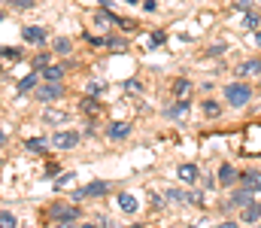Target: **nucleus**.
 Masks as SVG:
<instances>
[{"label": "nucleus", "mask_w": 261, "mask_h": 228, "mask_svg": "<svg viewBox=\"0 0 261 228\" xmlns=\"http://www.w3.org/2000/svg\"><path fill=\"white\" fill-rule=\"evenodd\" d=\"M225 100L231 107H246L252 100V85L249 82H231V85H225Z\"/></svg>", "instance_id": "nucleus-1"}, {"label": "nucleus", "mask_w": 261, "mask_h": 228, "mask_svg": "<svg viewBox=\"0 0 261 228\" xmlns=\"http://www.w3.org/2000/svg\"><path fill=\"white\" fill-rule=\"evenodd\" d=\"M79 213L82 210H76V207H70V204H52L49 207V219H55V222H64V219H79Z\"/></svg>", "instance_id": "nucleus-2"}, {"label": "nucleus", "mask_w": 261, "mask_h": 228, "mask_svg": "<svg viewBox=\"0 0 261 228\" xmlns=\"http://www.w3.org/2000/svg\"><path fill=\"white\" fill-rule=\"evenodd\" d=\"M107 192H110V186L100 183V180H94V183H88L85 189H76L73 198H76V201H85V198H97V195H107Z\"/></svg>", "instance_id": "nucleus-3"}, {"label": "nucleus", "mask_w": 261, "mask_h": 228, "mask_svg": "<svg viewBox=\"0 0 261 228\" xmlns=\"http://www.w3.org/2000/svg\"><path fill=\"white\" fill-rule=\"evenodd\" d=\"M49 143H52L55 149H76L79 134H76V131H58V134H52V137H49Z\"/></svg>", "instance_id": "nucleus-4"}, {"label": "nucleus", "mask_w": 261, "mask_h": 228, "mask_svg": "<svg viewBox=\"0 0 261 228\" xmlns=\"http://www.w3.org/2000/svg\"><path fill=\"white\" fill-rule=\"evenodd\" d=\"M61 94H64V85H61V82H46L43 88H37V97L46 100V104H49V100H58Z\"/></svg>", "instance_id": "nucleus-5"}, {"label": "nucleus", "mask_w": 261, "mask_h": 228, "mask_svg": "<svg viewBox=\"0 0 261 228\" xmlns=\"http://www.w3.org/2000/svg\"><path fill=\"white\" fill-rule=\"evenodd\" d=\"M240 183H243V189H249V192H261V170H246V173H240Z\"/></svg>", "instance_id": "nucleus-6"}, {"label": "nucleus", "mask_w": 261, "mask_h": 228, "mask_svg": "<svg viewBox=\"0 0 261 228\" xmlns=\"http://www.w3.org/2000/svg\"><path fill=\"white\" fill-rule=\"evenodd\" d=\"M28 43H34V46H40V43H46V31L43 28H37V24H31V28H24V34H21Z\"/></svg>", "instance_id": "nucleus-7"}, {"label": "nucleus", "mask_w": 261, "mask_h": 228, "mask_svg": "<svg viewBox=\"0 0 261 228\" xmlns=\"http://www.w3.org/2000/svg\"><path fill=\"white\" fill-rule=\"evenodd\" d=\"M107 134H110L113 140H125V137L130 134V125L128 122H113V125L107 128Z\"/></svg>", "instance_id": "nucleus-8"}, {"label": "nucleus", "mask_w": 261, "mask_h": 228, "mask_svg": "<svg viewBox=\"0 0 261 228\" xmlns=\"http://www.w3.org/2000/svg\"><path fill=\"white\" fill-rule=\"evenodd\" d=\"M176 176H179L182 183H197V167L186 161V164H179V167H176Z\"/></svg>", "instance_id": "nucleus-9"}, {"label": "nucleus", "mask_w": 261, "mask_h": 228, "mask_svg": "<svg viewBox=\"0 0 261 228\" xmlns=\"http://www.w3.org/2000/svg\"><path fill=\"white\" fill-rule=\"evenodd\" d=\"M173 94H176L179 100H189V97H192V82H189V79H176V82H173Z\"/></svg>", "instance_id": "nucleus-10"}, {"label": "nucleus", "mask_w": 261, "mask_h": 228, "mask_svg": "<svg viewBox=\"0 0 261 228\" xmlns=\"http://www.w3.org/2000/svg\"><path fill=\"white\" fill-rule=\"evenodd\" d=\"M240 216H243V222H258V219H261V204H255V201H252V204H246Z\"/></svg>", "instance_id": "nucleus-11"}, {"label": "nucleus", "mask_w": 261, "mask_h": 228, "mask_svg": "<svg viewBox=\"0 0 261 228\" xmlns=\"http://www.w3.org/2000/svg\"><path fill=\"white\" fill-rule=\"evenodd\" d=\"M234 180H237V170H234L231 164H222V167H219V183H222V186H234Z\"/></svg>", "instance_id": "nucleus-12"}, {"label": "nucleus", "mask_w": 261, "mask_h": 228, "mask_svg": "<svg viewBox=\"0 0 261 228\" xmlns=\"http://www.w3.org/2000/svg\"><path fill=\"white\" fill-rule=\"evenodd\" d=\"M119 207H122L125 213H137V210H140L137 198H134V195H128V192H122V195H119Z\"/></svg>", "instance_id": "nucleus-13"}, {"label": "nucleus", "mask_w": 261, "mask_h": 228, "mask_svg": "<svg viewBox=\"0 0 261 228\" xmlns=\"http://www.w3.org/2000/svg\"><path fill=\"white\" fill-rule=\"evenodd\" d=\"M252 73H261V61H243V64H237V76H252Z\"/></svg>", "instance_id": "nucleus-14"}, {"label": "nucleus", "mask_w": 261, "mask_h": 228, "mask_svg": "<svg viewBox=\"0 0 261 228\" xmlns=\"http://www.w3.org/2000/svg\"><path fill=\"white\" fill-rule=\"evenodd\" d=\"M52 49H55L58 55H70V52H73V43H70L67 37H58V40L52 43Z\"/></svg>", "instance_id": "nucleus-15"}, {"label": "nucleus", "mask_w": 261, "mask_h": 228, "mask_svg": "<svg viewBox=\"0 0 261 228\" xmlns=\"http://www.w3.org/2000/svg\"><path fill=\"white\" fill-rule=\"evenodd\" d=\"M43 76H46V82H61V76H64V67H43Z\"/></svg>", "instance_id": "nucleus-16"}, {"label": "nucleus", "mask_w": 261, "mask_h": 228, "mask_svg": "<svg viewBox=\"0 0 261 228\" xmlns=\"http://www.w3.org/2000/svg\"><path fill=\"white\" fill-rule=\"evenodd\" d=\"M49 125H61V122H67V113H61V110H46V116H43Z\"/></svg>", "instance_id": "nucleus-17"}, {"label": "nucleus", "mask_w": 261, "mask_h": 228, "mask_svg": "<svg viewBox=\"0 0 261 228\" xmlns=\"http://www.w3.org/2000/svg\"><path fill=\"white\" fill-rule=\"evenodd\" d=\"M203 116H206V119H219V116H222V107H219L216 100H206V104H203Z\"/></svg>", "instance_id": "nucleus-18"}, {"label": "nucleus", "mask_w": 261, "mask_h": 228, "mask_svg": "<svg viewBox=\"0 0 261 228\" xmlns=\"http://www.w3.org/2000/svg\"><path fill=\"white\" fill-rule=\"evenodd\" d=\"M79 107H82V110H85V113H88V116H94V113H97V110H100V104H97V97H91V94H88V97H85V100H82V104H79Z\"/></svg>", "instance_id": "nucleus-19"}, {"label": "nucleus", "mask_w": 261, "mask_h": 228, "mask_svg": "<svg viewBox=\"0 0 261 228\" xmlns=\"http://www.w3.org/2000/svg\"><path fill=\"white\" fill-rule=\"evenodd\" d=\"M231 204H240V207H246V204H252V192H249V189H243V192H237V195L231 198Z\"/></svg>", "instance_id": "nucleus-20"}, {"label": "nucleus", "mask_w": 261, "mask_h": 228, "mask_svg": "<svg viewBox=\"0 0 261 228\" xmlns=\"http://www.w3.org/2000/svg\"><path fill=\"white\" fill-rule=\"evenodd\" d=\"M258 24H261V15H255V12H246L243 28H246V31H258Z\"/></svg>", "instance_id": "nucleus-21"}, {"label": "nucleus", "mask_w": 261, "mask_h": 228, "mask_svg": "<svg viewBox=\"0 0 261 228\" xmlns=\"http://www.w3.org/2000/svg\"><path fill=\"white\" fill-rule=\"evenodd\" d=\"M24 146H28L31 152H46L49 143H46V140H40V137H31V140H24Z\"/></svg>", "instance_id": "nucleus-22"}, {"label": "nucleus", "mask_w": 261, "mask_h": 228, "mask_svg": "<svg viewBox=\"0 0 261 228\" xmlns=\"http://www.w3.org/2000/svg\"><path fill=\"white\" fill-rule=\"evenodd\" d=\"M110 21H113V12H107V9H103V12H100V9H97V15H94V24H97V28H100V31H103V28H107V24H110Z\"/></svg>", "instance_id": "nucleus-23"}, {"label": "nucleus", "mask_w": 261, "mask_h": 228, "mask_svg": "<svg viewBox=\"0 0 261 228\" xmlns=\"http://www.w3.org/2000/svg\"><path fill=\"white\" fill-rule=\"evenodd\" d=\"M186 113H189V100H179L176 107H170V113H167V116H173V119H182Z\"/></svg>", "instance_id": "nucleus-24"}, {"label": "nucleus", "mask_w": 261, "mask_h": 228, "mask_svg": "<svg viewBox=\"0 0 261 228\" xmlns=\"http://www.w3.org/2000/svg\"><path fill=\"white\" fill-rule=\"evenodd\" d=\"M34 85H37V76H34V73H31V76H24V79L18 82V94H28V91H31Z\"/></svg>", "instance_id": "nucleus-25"}, {"label": "nucleus", "mask_w": 261, "mask_h": 228, "mask_svg": "<svg viewBox=\"0 0 261 228\" xmlns=\"http://www.w3.org/2000/svg\"><path fill=\"white\" fill-rule=\"evenodd\" d=\"M49 61H52V55H46V52H43V55H37V58H34V67H37V70H43V67H49Z\"/></svg>", "instance_id": "nucleus-26"}, {"label": "nucleus", "mask_w": 261, "mask_h": 228, "mask_svg": "<svg viewBox=\"0 0 261 228\" xmlns=\"http://www.w3.org/2000/svg\"><path fill=\"white\" fill-rule=\"evenodd\" d=\"M125 91H130V94H140V91H143L140 79H128V82H125Z\"/></svg>", "instance_id": "nucleus-27"}, {"label": "nucleus", "mask_w": 261, "mask_h": 228, "mask_svg": "<svg viewBox=\"0 0 261 228\" xmlns=\"http://www.w3.org/2000/svg\"><path fill=\"white\" fill-rule=\"evenodd\" d=\"M0 228H15V216L12 213H0Z\"/></svg>", "instance_id": "nucleus-28"}, {"label": "nucleus", "mask_w": 261, "mask_h": 228, "mask_svg": "<svg viewBox=\"0 0 261 228\" xmlns=\"http://www.w3.org/2000/svg\"><path fill=\"white\" fill-rule=\"evenodd\" d=\"M6 3H9L12 9H31V6H34V0H6Z\"/></svg>", "instance_id": "nucleus-29"}, {"label": "nucleus", "mask_w": 261, "mask_h": 228, "mask_svg": "<svg viewBox=\"0 0 261 228\" xmlns=\"http://www.w3.org/2000/svg\"><path fill=\"white\" fill-rule=\"evenodd\" d=\"M73 180H76V173H61V176H58V189H67Z\"/></svg>", "instance_id": "nucleus-30"}, {"label": "nucleus", "mask_w": 261, "mask_h": 228, "mask_svg": "<svg viewBox=\"0 0 261 228\" xmlns=\"http://www.w3.org/2000/svg\"><path fill=\"white\" fill-rule=\"evenodd\" d=\"M0 55H3V58H9V61H18V58H21V52H18V49H0Z\"/></svg>", "instance_id": "nucleus-31"}, {"label": "nucleus", "mask_w": 261, "mask_h": 228, "mask_svg": "<svg viewBox=\"0 0 261 228\" xmlns=\"http://www.w3.org/2000/svg\"><path fill=\"white\" fill-rule=\"evenodd\" d=\"M88 94H91V97H100V94H103V82H91V85H88Z\"/></svg>", "instance_id": "nucleus-32"}, {"label": "nucleus", "mask_w": 261, "mask_h": 228, "mask_svg": "<svg viewBox=\"0 0 261 228\" xmlns=\"http://www.w3.org/2000/svg\"><path fill=\"white\" fill-rule=\"evenodd\" d=\"M161 43H164V34H161V31H155V34L149 37V46H161Z\"/></svg>", "instance_id": "nucleus-33"}, {"label": "nucleus", "mask_w": 261, "mask_h": 228, "mask_svg": "<svg viewBox=\"0 0 261 228\" xmlns=\"http://www.w3.org/2000/svg\"><path fill=\"white\" fill-rule=\"evenodd\" d=\"M252 3H255V0H234V6H237V9H249Z\"/></svg>", "instance_id": "nucleus-34"}, {"label": "nucleus", "mask_w": 261, "mask_h": 228, "mask_svg": "<svg viewBox=\"0 0 261 228\" xmlns=\"http://www.w3.org/2000/svg\"><path fill=\"white\" fill-rule=\"evenodd\" d=\"M143 9L146 12H155V0H143Z\"/></svg>", "instance_id": "nucleus-35"}, {"label": "nucleus", "mask_w": 261, "mask_h": 228, "mask_svg": "<svg viewBox=\"0 0 261 228\" xmlns=\"http://www.w3.org/2000/svg\"><path fill=\"white\" fill-rule=\"evenodd\" d=\"M55 228H76V222H73V219H64L61 225H55Z\"/></svg>", "instance_id": "nucleus-36"}, {"label": "nucleus", "mask_w": 261, "mask_h": 228, "mask_svg": "<svg viewBox=\"0 0 261 228\" xmlns=\"http://www.w3.org/2000/svg\"><path fill=\"white\" fill-rule=\"evenodd\" d=\"M216 228H237V222H222V225H216Z\"/></svg>", "instance_id": "nucleus-37"}, {"label": "nucleus", "mask_w": 261, "mask_h": 228, "mask_svg": "<svg viewBox=\"0 0 261 228\" xmlns=\"http://www.w3.org/2000/svg\"><path fill=\"white\" fill-rule=\"evenodd\" d=\"M255 43L261 46V31H255Z\"/></svg>", "instance_id": "nucleus-38"}, {"label": "nucleus", "mask_w": 261, "mask_h": 228, "mask_svg": "<svg viewBox=\"0 0 261 228\" xmlns=\"http://www.w3.org/2000/svg\"><path fill=\"white\" fill-rule=\"evenodd\" d=\"M3 143H6V134H3V131H0V146H3Z\"/></svg>", "instance_id": "nucleus-39"}, {"label": "nucleus", "mask_w": 261, "mask_h": 228, "mask_svg": "<svg viewBox=\"0 0 261 228\" xmlns=\"http://www.w3.org/2000/svg\"><path fill=\"white\" fill-rule=\"evenodd\" d=\"M82 228H97V225H82Z\"/></svg>", "instance_id": "nucleus-40"}, {"label": "nucleus", "mask_w": 261, "mask_h": 228, "mask_svg": "<svg viewBox=\"0 0 261 228\" xmlns=\"http://www.w3.org/2000/svg\"><path fill=\"white\" fill-rule=\"evenodd\" d=\"M0 21H3V12H0Z\"/></svg>", "instance_id": "nucleus-41"}, {"label": "nucleus", "mask_w": 261, "mask_h": 228, "mask_svg": "<svg viewBox=\"0 0 261 228\" xmlns=\"http://www.w3.org/2000/svg\"><path fill=\"white\" fill-rule=\"evenodd\" d=\"M128 3H137V0H128Z\"/></svg>", "instance_id": "nucleus-42"}, {"label": "nucleus", "mask_w": 261, "mask_h": 228, "mask_svg": "<svg viewBox=\"0 0 261 228\" xmlns=\"http://www.w3.org/2000/svg\"><path fill=\"white\" fill-rule=\"evenodd\" d=\"M134 228H143V225H134Z\"/></svg>", "instance_id": "nucleus-43"}, {"label": "nucleus", "mask_w": 261, "mask_h": 228, "mask_svg": "<svg viewBox=\"0 0 261 228\" xmlns=\"http://www.w3.org/2000/svg\"><path fill=\"white\" fill-rule=\"evenodd\" d=\"M0 164H3V161H0Z\"/></svg>", "instance_id": "nucleus-44"}, {"label": "nucleus", "mask_w": 261, "mask_h": 228, "mask_svg": "<svg viewBox=\"0 0 261 228\" xmlns=\"http://www.w3.org/2000/svg\"><path fill=\"white\" fill-rule=\"evenodd\" d=\"M258 61H261V58H258Z\"/></svg>", "instance_id": "nucleus-45"}]
</instances>
